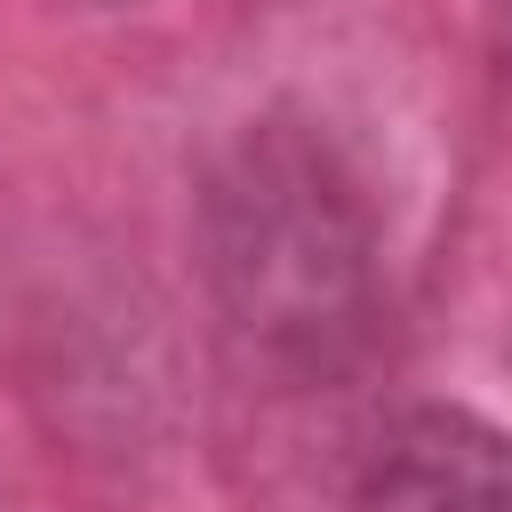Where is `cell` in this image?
Returning a JSON list of instances; mask_svg holds the SVG:
<instances>
[{"mask_svg":"<svg viewBox=\"0 0 512 512\" xmlns=\"http://www.w3.org/2000/svg\"><path fill=\"white\" fill-rule=\"evenodd\" d=\"M504 56H512V0H504Z\"/></svg>","mask_w":512,"mask_h":512,"instance_id":"obj_3","label":"cell"},{"mask_svg":"<svg viewBox=\"0 0 512 512\" xmlns=\"http://www.w3.org/2000/svg\"><path fill=\"white\" fill-rule=\"evenodd\" d=\"M208 248L232 312L296 352L352 328L368 296V208L328 144L296 128H256L224 160L208 192Z\"/></svg>","mask_w":512,"mask_h":512,"instance_id":"obj_1","label":"cell"},{"mask_svg":"<svg viewBox=\"0 0 512 512\" xmlns=\"http://www.w3.org/2000/svg\"><path fill=\"white\" fill-rule=\"evenodd\" d=\"M360 512H512V440L464 408H408L368 456Z\"/></svg>","mask_w":512,"mask_h":512,"instance_id":"obj_2","label":"cell"}]
</instances>
